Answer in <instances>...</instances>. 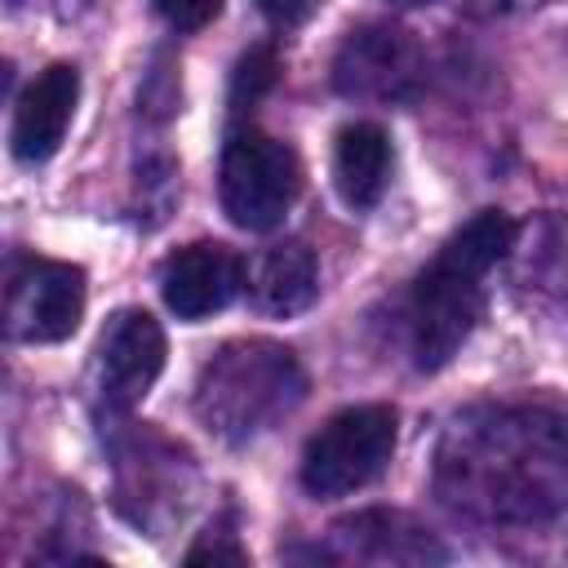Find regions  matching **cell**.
<instances>
[{"instance_id":"cell-1","label":"cell","mask_w":568,"mask_h":568,"mask_svg":"<svg viewBox=\"0 0 568 568\" xmlns=\"http://www.w3.org/2000/svg\"><path fill=\"white\" fill-rule=\"evenodd\" d=\"M439 488L484 519H546L568 501V426L541 408L457 417L439 448Z\"/></svg>"},{"instance_id":"cell-2","label":"cell","mask_w":568,"mask_h":568,"mask_svg":"<svg viewBox=\"0 0 568 568\" xmlns=\"http://www.w3.org/2000/svg\"><path fill=\"white\" fill-rule=\"evenodd\" d=\"M306 395V373L288 346L266 337L226 342L195 382V417L226 444H248L280 426Z\"/></svg>"},{"instance_id":"cell-3","label":"cell","mask_w":568,"mask_h":568,"mask_svg":"<svg viewBox=\"0 0 568 568\" xmlns=\"http://www.w3.org/2000/svg\"><path fill=\"white\" fill-rule=\"evenodd\" d=\"M399 439V417L390 404H355L333 413L302 448V488L311 497H346L373 484Z\"/></svg>"},{"instance_id":"cell-4","label":"cell","mask_w":568,"mask_h":568,"mask_svg":"<svg viewBox=\"0 0 568 568\" xmlns=\"http://www.w3.org/2000/svg\"><path fill=\"white\" fill-rule=\"evenodd\" d=\"M302 191V164L297 151L266 129H235L222 146V169H217V195L222 213L240 231H275L284 213L293 209Z\"/></svg>"},{"instance_id":"cell-5","label":"cell","mask_w":568,"mask_h":568,"mask_svg":"<svg viewBox=\"0 0 568 568\" xmlns=\"http://www.w3.org/2000/svg\"><path fill=\"white\" fill-rule=\"evenodd\" d=\"M484 275L448 262L444 253H435V262L417 275L413 284V355L417 368L435 373L444 368L462 342L475 333V324L484 320Z\"/></svg>"},{"instance_id":"cell-6","label":"cell","mask_w":568,"mask_h":568,"mask_svg":"<svg viewBox=\"0 0 568 568\" xmlns=\"http://www.w3.org/2000/svg\"><path fill=\"white\" fill-rule=\"evenodd\" d=\"M84 271L71 262L22 257L4 288V328L13 342H62L84 315Z\"/></svg>"},{"instance_id":"cell-7","label":"cell","mask_w":568,"mask_h":568,"mask_svg":"<svg viewBox=\"0 0 568 568\" xmlns=\"http://www.w3.org/2000/svg\"><path fill=\"white\" fill-rule=\"evenodd\" d=\"M422 84V49L404 27L364 22L346 31L333 58V89L368 102H404Z\"/></svg>"},{"instance_id":"cell-8","label":"cell","mask_w":568,"mask_h":568,"mask_svg":"<svg viewBox=\"0 0 568 568\" xmlns=\"http://www.w3.org/2000/svg\"><path fill=\"white\" fill-rule=\"evenodd\" d=\"M160 368H164V328H160V320L142 306L115 311L111 324L102 328V342H98V377H102L106 404L133 408L138 399H146Z\"/></svg>"},{"instance_id":"cell-9","label":"cell","mask_w":568,"mask_h":568,"mask_svg":"<svg viewBox=\"0 0 568 568\" xmlns=\"http://www.w3.org/2000/svg\"><path fill=\"white\" fill-rule=\"evenodd\" d=\"M244 262L235 248L217 244V240H195L186 248H178L164 271H160V293H164V306L195 324V320H209L217 311H226L235 302V293L244 288Z\"/></svg>"},{"instance_id":"cell-10","label":"cell","mask_w":568,"mask_h":568,"mask_svg":"<svg viewBox=\"0 0 568 568\" xmlns=\"http://www.w3.org/2000/svg\"><path fill=\"white\" fill-rule=\"evenodd\" d=\"M75 102H80V71L71 62H53L44 67L22 93H18V106H13V124H9V151L22 160V164H40L49 160L62 138H67V124L75 115Z\"/></svg>"},{"instance_id":"cell-11","label":"cell","mask_w":568,"mask_h":568,"mask_svg":"<svg viewBox=\"0 0 568 568\" xmlns=\"http://www.w3.org/2000/svg\"><path fill=\"white\" fill-rule=\"evenodd\" d=\"M244 288L253 297V306L262 315H302L315 297H320V266H315V253L297 240H284V244H271L262 248L253 262H248V275H244Z\"/></svg>"},{"instance_id":"cell-12","label":"cell","mask_w":568,"mask_h":568,"mask_svg":"<svg viewBox=\"0 0 568 568\" xmlns=\"http://www.w3.org/2000/svg\"><path fill=\"white\" fill-rule=\"evenodd\" d=\"M390 182V138L382 124L355 120L333 142V186L346 209H373Z\"/></svg>"},{"instance_id":"cell-13","label":"cell","mask_w":568,"mask_h":568,"mask_svg":"<svg viewBox=\"0 0 568 568\" xmlns=\"http://www.w3.org/2000/svg\"><path fill=\"white\" fill-rule=\"evenodd\" d=\"M515 235H519V226H515L510 213L484 209V213H475L439 253H444L448 262L475 271V275H488L497 262H506V257L515 253Z\"/></svg>"},{"instance_id":"cell-14","label":"cell","mask_w":568,"mask_h":568,"mask_svg":"<svg viewBox=\"0 0 568 568\" xmlns=\"http://www.w3.org/2000/svg\"><path fill=\"white\" fill-rule=\"evenodd\" d=\"M280 75V58L271 44H253L240 62H235V75H231V111H244L253 106Z\"/></svg>"},{"instance_id":"cell-15","label":"cell","mask_w":568,"mask_h":568,"mask_svg":"<svg viewBox=\"0 0 568 568\" xmlns=\"http://www.w3.org/2000/svg\"><path fill=\"white\" fill-rule=\"evenodd\" d=\"M155 4V13L169 22V27H178V31H200V27H209L213 18H217V9H222V0H151Z\"/></svg>"},{"instance_id":"cell-16","label":"cell","mask_w":568,"mask_h":568,"mask_svg":"<svg viewBox=\"0 0 568 568\" xmlns=\"http://www.w3.org/2000/svg\"><path fill=\"white\" fill-rule=\"evenodd\" d=\"M315 4H320V0H257L262 18H266L271 27H280V31L302 27V22L315 13Z\"/></svg>"},{"instance_id":"cell-17","label":"cell","mask_w":568,"mask_h":568,"mask_svg":"<svg viewBox=\"0 0 568 568\" xmlns=\"http://www.w3.org/2000/svg\"><path fill=\"white\" fill-rule=\"evenodd\" d=\"M404 4H422V0H404Z\"/></svg>"}]
</instances>
